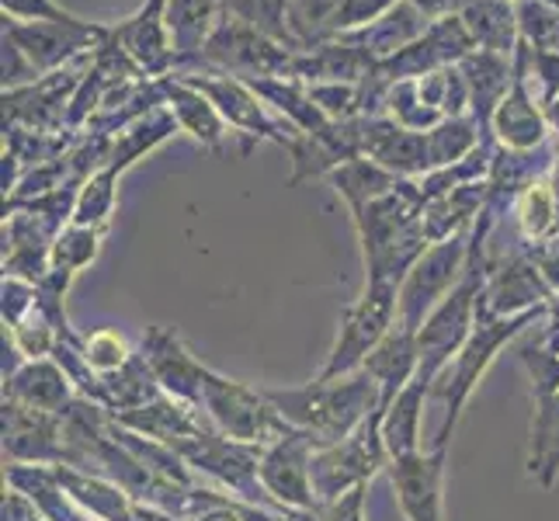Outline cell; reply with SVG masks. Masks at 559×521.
<instances>
[{
    "instance_id": "obj_1",
    "label": "cell",
    "mask_w": 559,
    "mask_h": 521,
    "mask_svg": "<svg viewBox=\"0 0 559 521\" xmlns=\"http://www.w3.org/2000/svg\"><path fill=\"white\" fill-rule=\"evenodd\" d=\"M264 396L296 431L310 435L317 449L337 446L382 407L379 382L365 369L337 379H317L299 390H264Z\"/></svg>"
},
{
    "instance_id": "obj_2",
    "label": "cell",
    "mask_w": 559,
    "mask_h": 521,
    "mask_svg": "<svg viewBox=\"0 0 559 521\" xmlns=\"http://www.w3.org/2000/svg\"><path fill=\"white\" fill-rule=\"evenodd\" d=\"M543 313H546V306H538V310H528V313H518V317H497V320H479L476 317V327H473L469 341L462 344V352L455 355V362L449 365V369L438 376L441 386H435V390H431L435 396L445 400V421H441L435 449H449L452 431H455V424H459V414H462V407H466L473 386L493 365L500 347H504L511 338L522 334L525 327H532Z\"/></svg>"
},
{
    "instance_id": "obj_3",
    "label": "cell",
    "mask_w": 559,
    "mask_h": 521,
    "mask_svg": "<svg viewBox=\"0 0 559 521\" xmlns=\"http://www.w3.org/2000/svg\"><path fill=\"white\" fill-rule=\"evenodd\" d=\"M484 285H487V268L476 258V240H473L466 272H462L459 285L438 303V310L424 320V327L417 331V352H420L417 376L424 382H438V376L445 372L452 358L462 352V344L469 341L476 327V303H479V293H484Z\"/></svg>"
},
{
    "instance_id": "obj_4",
    "label": "cell",
    "mask_w": 559,
    "mask_h": 521,
    "mask_svg": "<svg viewBox=\"0 0 559 521\" xmlns=\"http://www.w3.org/2000/svg\"><path fill=\"white\" fill-rule=\"evenodd\" d=\"M202 411L212 421V428L234 441H243V446L267 449L296 431L293 424L275 411V403L264 396V390H254V386L237 382V379H226L216 369H209V376H205Z\"/></svg>"
},
{
    "instance_id": "obj_5",
    "label": "cell",
    "mask_w": 559,
    "mask_h": 521,
    "mask_svg": "<svg viewBox=\"0 0 559 521\" xmlns=\"http://www.w3.org/2000/svg\"><path fill=\"white\" fill-rule=\"evenodd\" d=\"M379 470H390V449H385V438H382V407L365 417L348 438L337 441V446L313 452L310 473H313L317 508L341 500L355 487H369V479Z\"/></svg>"
},
{
    "instance_id": "obj_6",
    "label": "cell",
    "mask_w": 559,
    "mask_h": 521,
    "mask_svg": "<svg viewBox=\"0 0 559 521\" xmlns=\"http://www.w3.org/2000/svg\"><path fill=\"white\" fill-rule=\"evenodd\" d=\"M170 449H175L195 473H205L216 479V484L234 490L237 500L272 508V511H288L275 505L261 484V455H264L261 446H243V441H234L223 431L209 428L195 438H181L178 446H170Z\"/></svg>"
},
{
    "instance_id": "obj_7",
    "label": "cell",
    "mask_w": 559,
    "mask_h": 521,
    "mask_svg": "<svg viewBox=\"0 0 559 521\" xmlns=\"http://www.w3.org/2000/svg\"><path fill=\"white\" fill-rule=\"evenodd\" d=\"M396 299H400L396 285H365V296L341 313V331H337V341L331 347V358H326L320 379L352 376L361 369L365 358L379 347V341L393 331Z\"/></svg>"
},
{
    "instance_id": "obj_8",
    "label": "cell",
    "mask_w": 559,
    "mask_h": 521,
    "mask_svg": "<svg viewBox=\"0 0 559 521\" xmlns=\"http://www.w3.org/2000/svg\"><path fill=\"white\" fill-rule=\"evenodd\" d=\"M466 258H469V250L459 237L441 240L438 247H431L428 254L411 268V275L400 285L396 323H403L407 331L417 334L424 327V320L438 310V303L459 285L462 272H466Z\"/></svg>"
},
{
    "instance_id": "obj_9",
    "label": "cell",
    "mask_w": 559,
    "mask_h": 521,
    "mask_svg": "<svg viewBox=\"0 0 559 521\" xmlns=\"http://www.w3.org/2000/svg\"><path fill=\"white\" fill-rule=\"evenodd\" d=\"M4 455L28 466H73L63 414L4 400Z\"/></svg>"
},
{
    "instance_id": "obj_10",
    "label": "cell",
    "mask_w": 559,
    "mask_h": 521,
    "mask_svg": "<svg viewBox=\"0 0 559 521\" xmlns=\"http://www.w3.org/2000/svg\"><path fill=\"white\" fill-rule=\"evenodd\" d=\"M313 452L317 446L310 441V435H302V431H293L288 438L264 449L261 484L275 505L288 511H317L313 473H310Z\"/></svg>"
},
{
    "instance_id": "obj_11",
    "label": "cell",
    "mask_w": 559,
    "mask_h": 521,
    "mask_svg": "<svg viewBox=\"0 0 559 521\" xmlns=\"http://www.w3.org/2000/svg\"><path fill=\"white\" fill-rule=\"evenodd\" d=\"M140 355L146 358L167 396L185 400L191 407H202L209 365H202L188 352V344L181 341L175 327H146V334L140 341Z\"/></svg>"
},
{
    "instance_id": "obj_12",
    "label": "cell",
    "mask_w": 559,
    "mask_h": 521,
    "mask_svg": "<svg viewBox=\"0 0 559 521\" xmlns=\"http://www.w3.org/2000/svg\"><path fill=\"white\" fill-rule=\"evenodd\" d=\"M449 449L390 459V479L407 521H441V479Z\"/></svg>"
},
{
    "instance_id": "obj_13",
    "label": "cell",
    "mask_w": 559,
    "mask_h": 521,
    "mask_svg": "<svg viewBox=\"0 0 559 521\" xmlns=\"http://www.w3.org/2000/svg\"><path fill=\"white\" fill-rule=\"evenodd\" d=\"M552 296V285L546 275L538 272L528 261H514V264H500L487 275L484 293L476 303V317L479 320H497V317H518L546 306Z\"/></svg>"
},
{
    "instance_id": "obj_14",
    "label": "cell",
    "mask_w": 559,
    "mask_h": 521,
    "mask_svg": "<svg viewBox=\"0 0 559 521\" xmlns=\"http://www.w3.org/2000/svg\"><path fill=\"white\" fill-rule=\"evenodd\" d=\"M4 400L28 403V407L49 414H67V407L76 400V386L56 358H38L25 362L22 369L4 379Z\"/></svg>"
},
{
    "instance_id": "obj_15",
    "label": "cell",
    "mask_w": 559,
    "mask_h": 521,
    "mask_svg": "<svg viewBox=\"0 0 559 521\" xmlns=\"http://www.w3.org/2000/svg\"><path fill=\"white\" fill-rule=\"evenodd\" d=\"M417 365H420V352H417V334L407 331L403 323H393V331L379 341L376 352L365 358L361 369L369 372L379 382V393H382V411L407 390L411 379L417 376Z\"/></svg>"
},
{
    "instance_id": "obj_16",
    "label": "cell",
    "mask_w": 559,
    "mask_h": 521,
    "mask_svg": "<svg viewBox=\"0 0 559 521\" xmlns=\"http://www.w3.org/2000/svg\"><path fill=\"white\" fill-rule=\"evenodd\" d=\"M431 390H435L431 382L414 376L407 390L382 411V438H385V449H390V459L420 452V407H424V396Z\"/></svg>"
},
{
    "instance_id": "obj_17",
    "label": "cell",
    "mask_w": 559,
    "mask_h": 521,
    "mask_svg": "<svg viewBox=\"0 0 559 521\" xmlns=\"http://www.w3.org/2000/svg\"><path fill=\"white\" fill-rule=\"evenodd\" d=\"M81 355L91 365V372H98V376L119 372V369H126L132 358H136V352L129 347L126 334L111 331V327H102V331L81 338Z\"/></svg>"
},
{
    "instance_id": "obj_18",
    "label": "cell",
    "mask_w": 559,
    "mask_h": 521,
    "mask_svg": "<svg viewBox=\"0 0 559 521\" xmlns=\"http://www.w3.org/2000/svg\"><path fill=\"white\" fill-rule=\"evenodd\" d=\"M98 240H102V226H73L67 234L52 244V261L49 268L56 272L76 275L81 268H87L94 258H98Z\"/></svg>"
},
{
    "instance_id": "obj_19",
    "label": "cell",
    "mask_w": 559,
    "mask_h": 521,
    "mask_svg": "<svg viewBox=\"0 0 559 521\" xmlns=\"http://www.w3.org/2000/svg\"><path fill=\"white\" fill-rule=\"evenodd\" d=\"M334 185L341 196H348L352 209H365L369 202L382 199V196H390V188H393V178H385L382 170L369 167V164H348V167H341L334 174Z\"/></svg>"
},
{
    "instance_id": "obj_20",
    "label": "cell",
    "mask_w": 559,
    "mask_h": 521,
    "mask_svg": "<svg viewBox=\"0 0 559 521\" xmlns=\"http://www.w3.org/2000/svg\"><path fill=\"white\" fill-rule=\"evenodd\" d=\"M111 174H102L87 185V191L81 196V205H76V226H102L111 212Z\"/></svg>"
},
{
    "instance_id": "obj_21",
    "label": "cell",
    "mask_w": 559,
    "mask_h": 521,
    "mask_svg": "<svg viewBox=\"0 0 559 521\" xmlns=\"http://www.w3.org/2000/svg\"><path fill=\"white\" fill-rule=\"evenodd\" d=\"M549 226H552V202H549V191H546V188L528 191L525 202H522V229H525L528 237H543Z\"/></svg>"
},
{
    "instance_id": "obj_22",
    "label": "cell",
    "mask_w": 559,
    "mask_h": 521,
    "mask_svg": "<svg viewBox=\"0 0 559 521\" xmlns=\"http://www.w3.org/2000/svg\"><path fill=\"white\" fill-rule=\"evenodd\" d=\"M365 494H369V487H355L352 494H344L341 500L320 505L317 518L320 521H365Z\"/></svg>"
},
{
    "instance_id": "obj_23",
    "label": "cell",
    "mask_w": 559,
    "mask_h": 521,
    "mask_svg": "<svg viewBox=\"0 0 559 521\" xmlns=\"http://www.w3.org/2000/svg\"><path fill=\"white\" fill-rule=\"evenodd\" d=\"M191 521H243L240 508H237V497H226L219 494V500L212 508H205L202 514H195Z\"/></svg>"
}]
</instances>
